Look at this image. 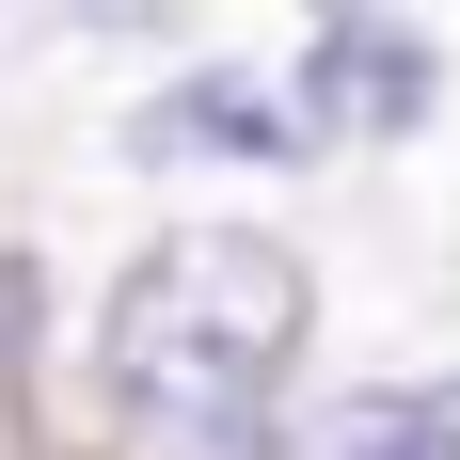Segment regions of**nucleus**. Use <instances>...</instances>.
Returning <instances> with one entry per match:
<instances>
[{
  "label": "nucleus",
  "instance_id": "obj_1",
  "mask_svg": "<svg viewBox=\"0 0 460 460\" xmlns=\"http://www.w3.org/2000/svg\"><path fill=\"white\" fill-rule=\"evenodd\" d=\"M302 254L270 223H175L111 286V318H95V381H111V413L159 429V445H270V397L302 366Z\"/></svg>",
  "mask_w": 460,
  "mask_h": 460
},
{
  "label": "nucleus",
  "instance_id": "obj_2",
  "mask_svg": "<svg viewBox=\"0 0 460 460\" xmlns=\"http://www.w3.org/2000/svg\"><path fill=\"white\" fill-rule=\"evenodd\" d=\"M429 95V48L397 32V16H333L318 48H302V128H397Z\"/></svg>",
  "mask_w": 460,
  "mask_h": 460
},
{
  "label": "nucleus",
  "instance_id": "obj_3",
  "mask_svg": "<svg viewBox=\"0 0 460 460\" xmlns=\"http://www.w3.org/2000/svg\"><path fill=\"white\" fill-rule=\"evenodd\" d=\"M286 460H460V381H366V397H333Z\"/></svg>",
  "mask_w": 460,
  "mask_h": 460
},
{
  "label": "nucleus",
  "instance_id": "obj_4",
  "mask_svg": "<svg viewBox=\"0 0 460 460\" xmlns=\"http://www.w3.org/2000/svg\"><path fill=\"white\" fill-rule=\"evenodd\" d=\"M143 143H159V159H175V143H238V159H254V143H286V128L254 111V95H159V111H143Z\"/></svg>",
  "mask_w": 460,
  "mask_h": 460
}]
</instances>
